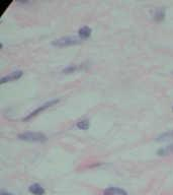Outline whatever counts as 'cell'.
<instances>
[{
    "label": "cell",
    "mask_w": 173,
    "mask_h": 195,
    "mask_svg": "<svg viewBox=\"0 0 173 195\" xmlns=\"http://www.w3.org/2000/svg\"><path fill=\"white\" fill-rule=\"evenodd\" d=\"M164 14H165V11L164 9H157L155 14H154V18L157 21H161L164 18Z\"/></svg>",
    "instance_id": "8fae6325"
},
{
    "label": "cell",
    "mask_w": 173,
    "mask_h": 195,
    "mask_svg": "<svg viewBox=\"0 0 173 195\" xmlns=\"http://www.w3.org/2000/svg\"><path fill=\"white\" fill-rule=\"evenodd\" d=\"M89 121H87V120H81V121H79L78 123H77V127H78L79 129H82V130H86L89 128Z\"/></svg>",
    "instance_id": "30bf717a"
},
{
    "label": "cell",
    "mask_w": 173,
    "mask_h": 195,
    "mask_svg": "<svg viewBox=\"0 0 173 195\" xmlns=\"http://www.w3.org/2000/svg\"><path fill=\"white\" fill-rule=\"evenodd\" d=\"M170 139H173V130L168 131V132H165V133H163L162 135H160L158 137L159 141H166V140H170Z\"/></svg>",
    "instance_id": "9c48e42d"
},
{
    "label": "cell",
    "mask_w": 173,
    "mask_h": 195,
    "mask_svg": "<svg viewBox=\"0 0 173 195\" xmlns=\"http://www.w3.org/2000/svg\"><path fill=\"white\" fill-rule=\"evenodd\" d=\"M1 195H13L12 193H8V192H5V193H2Z\"/></svg>",
    "instance_id": "4fadbf2b"
},
{
    "label": "cell",
    "mask_w": 173,
    "mask_h": 195,
    "mask_svg": "<svg viewBox=\"0 0 173 195\" xmlns=\"http://www.w3.org/2000/svg\"><path fill=\"white\" fill-rule=\"evenodd\" d=\"M158 156H169L173 154V143L170 145H167V146H164L162 148H160L158 151Z\"/></svg>",
    "instance_id": "ba28073f"
},
{
    "label": "cell",
    "mask_w": 173,
    "mask_h": 195,
    "mask_svg": "<svg viewBox=\"0 0 173 195\" xmlns=\"http://www.w3.org/2000/svg\"><path fill=\"white\" fill-rule=\"evenodd\" d=\"M58 103H59V100H52V101H50V102H47L46 104L42 105L41 107H38V108H37L34 111H33V112L30 113V114H29V115L26 116L24 120V121H28V120H29V119H32V118L36 117V116L38 115V114H40V113H42V112H44L45 110H47L48 108H51L52 106L58 104Z\"/></svg>",
    "instance_id": "3957f363"
},
{
    "label": "cell",
    "mask_w": 173,
    "mask_h": 195,
    "mask_svg": "<svg viewBox=\"0 0 173 195\" xmlns=\"http://www.w3.org/2000/svg\"><path fill=\"white\" fill-rule=\"evenodd\" d=\"M29 192L33 195H44L45 189L40 184H33L29 186Z\"/></svg>",
    "instance_id": "8992f818"
},
{
    "label": "cell",
    "mask_w": 173,
    "mask_h": 195,
    "mask_svg": "<svg viewBox=\"0 0 173 195\" xmlns=\"http://www.w3.org/2000/svg\"><path fill=\"white\" fill-rule=\"evenodd\" d=\"M22 73H24V72H22L21 70H17V71L11 72V73H9L8 75L3 76V77L1 78V81H0V83L3 85V83H5V82H9V81H13V80H16V79L21 77Z\"/></svg>",
    "instance_id": "277c9868"
},
{
    "label": "cell",
    "mask_w": 173,
    "mask_h": 195,
    "mask_svg": "<svg viewBox=\"0 0 173 195\" xmlns=\"http://www.w3.org/2000/svg\"><path fill=\"white\" fill-rule=\"evenodd\" d=\"M91 32H92V30L89 28V26H82V28L79 29L78 34H79V37L83 40V39H87L88 37H90Z\"/></svg>",
    "instance_id": "52a82bcc"
},
{
    "label": "cell",
    "mask_w": 173,
    "mask_h": 195,
    "mask_svg": "<svg viewBox=\"0 0 173 195\" xmlns=\"http://www.w3.org/2000/svg\"><path fill=\"white\" fill-rule=\"evenodd\" d=\"M104 195H128V194L126 193V191H124L121 188L110 187V188H107L104 191Z\"/></svg>",
    "instance_id": "5b68a950"
},
{
    "label": "cell",
    "mask_w": 173,
    "mask_h": 195,
    "mask_svg": "<svg viewBox=\"0 0 173 195\" xmlns=\"http://www.w3.org/2000/svg\"><path fill=\"white\" fill-rule=\"evenodd\" d=\"M78 68L79 67L77 65H70V66H68L63 70V73H72V72H75Z\"/></svg>",
    "instance_id": "7c38bea8"
},
{
    "label": "cell",
    "mask_w": 173,
    "mask_h": 195,
    "mask_svg": "<svg viewBox=\"0 0 173 195\" xmlns=\"http://www.w3.org/2000/svg\"><path fill=\"white\" fill-rule=\"evenodd\" d=\"M82 43L81 38L77 37H72V36H67V37H62L60 39H57L53 41V45L57 46V47H66V46H72V45H77Z\"/></svg>",
    "instance_id": "7a4b0ae2"
},
{
    "label": "cell",
    "mask_w": 173,
    "mask_h": 195,
    "mask_svg": "<svg viewBox=\"0 0 173 195\" xmlns=\"http://www.w3.org/2000/svg\"><path fill=\"white\" fill-rule=\"evenodd\" d=\"M18 138L20 140L29 141V142H43L47 139V137L44 133L41 132H24L20 133L18 135Z\"/></svg>",
    "instance_id": "6da1fadb"
}]
</instances>
